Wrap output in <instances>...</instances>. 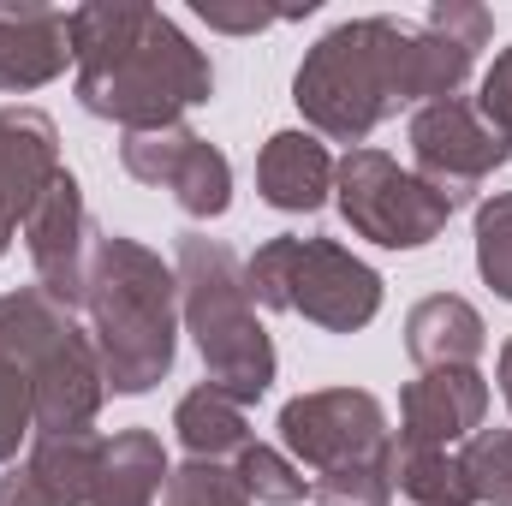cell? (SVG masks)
Here are the masks:
<instances>
[{
  "mask_svg": "<svg viewBox=\"0 0 512 506\" xmlns=\"http://www.w3.org/2000/svg\"><path fill=\"white\" fill-rule=\"evenodd\" d=\"M78 108L120 131H167L215 96L209 54L155 6L90 0L66 12Z\"/></svg>",
  "mask_w": 512,
  "mask_h": 506,
  "instance_id": "cell-1",
  "label": "cell"
},
{
  "mask_svg": "<svg viewBox=\"0 0 512 506\" xmlns=\"http://www.w3.org/2000/svg\"><path fill=\"white\" fill-rule=\"evenodd\" d=\"M84 316L108 393H149L179 358V274L126 233H96Z\"/></svg>",
  "mask_w": 512,
  "mask_h": 506,
  "instance_id": "cell-2",
  "label": "cell"
},
{
  "mask_svg": "<svg viewBox=\"0 0 512 506\" xmlns=\"http://www.w3.org/2000/svg\"><path fill=\"white\" fill-rule=\"evenodd\" d=\"M411 42H417V24H399L387 12L334 24L292 72V102H298L304 126L316 137L364 149V137L382 120L417 102L411 96Z\"/></svg>",
  "mask_w": 512,
  "mask_h": 506,
  "instance_id": "cell-3",
  "label": "cell"
},
{
  "mask_svg": "<svg viewBox=\"0 0 512 506\" xmlns=\"http://www.w3.org/2000/svg\"><path fill=\"white\" fill-rule=\"evenodd\" d=\"M173 274H179V322L197 340L203 381L239 405H256L274 387L280 358H274L268 328L256 322L245 262L209 233H185L179 256H173Z\"/></svg>",
  "mask_w": 512,
  "mask_h": 506,
  "instance_id": "cell-4",
  "label": "cell"
},
{
  "mask_svg": "<svg viewBox=\"0 0 512 506\" xmlns=\"http://www.w3.org/2000/svg\"><path fill=\"white\" fill-rule=\"evenodd\" d=\"M0 358L12 370H24L30 393H36V435L90 429L96 423V411L108 399L96 340L42 286L0 292Z\"/></svg>",
  "mask_w": 512,
  "mask_h": 506,
  "instance_id": "cell-5",
  "label": "cell"
},
{
  "mask_svg": "<svg viewBox=\"0 0 512 506\" xmlns=\"http://www.w3.org/2000/svg\"><path fill=\"white\" fill-rule=\"evenodd\" d=\"M245 286L256 304L268 310H292L328 334H358L382 316V274L352 256L334 239H298L280 233L268 245H256V256L245 262Z\"/></svg>",
  "mask_w": 512,
  "mask_h": 506,
  "instance_id": "cell-6",
  "label": "cell"
},
{
  "mask_svg": "<svg viewBox=\"0 0 512 506\" xmlns=\"http://www.w3.org/2000/svg\"><path fill=\"white\" fill-rule=\"evenodd\" d=\"M334 203L346 227L382 251H423L453 221V203L411 167H399L387 149H346L334 161Z\"/></svg>",
  "mask_w": 512,
  "mask_h": 506,
  "instance_id": "cell-7",
  "label": "cell"
},
{
  "mask_svg": "<svg viewBox=\"0 0 512 506\" xmlns=\"http://www.w3.org/2000/svg\"><path fill=\"white\" fill-rule=\"evenodd\" d=\"M280 441L286 459L310 477L346 471V465H382L393 453V429L376 393L364 387H316L280 405Z\"/></svg>",
  "mask_w": 512,
  "mask_h": 506,
  "instance_id": "cell-8",
  "label": "cell"
},
{
  "mask_svg": "<svg viewBox=\"0 0 512 506\" xmlns=\"http://www.w3.org/2000/svg\"><path fill=\"white\" fill-rule=\"evenodd\" d=\"M411 161H417L411 173L459 209L507 167L512 149L483 126V114L465 96H447V102H429L411 114Z\"/></svg>",
  "mask_w": 512,
  "mask_h": 506,
  "instance_id": "cell-9",
  "label": "cell"
},
{
  "mask_svg": "<svg viewBox=\"0 0 512 506\" xmlns=\"http://www.w3.org/2000/svg\"><path fill=\"white\" fill-rule=\"evenodd\" d=\"M120 167L137 185H161L173 191V203L191 221H215L233 203V161L197 137L191 126H167V131H126L120 143Z\"/></svg>",
  "mask_w": 512,
  "mask_h": 506,
  "instance_id": "cell-10",
  "label": "cell"
},
{
  "mask_svg": "<svg viewBox=\"0 0 512 506\" xmlns=\"http://www.w3.org/2000/svg\"><path fill=\"white\" fill-rule=\"evenodd\" d=\"M90 245H96V227H90V209H84V185L66 167L42 191V203L30 209V221H24V251H30V268H36V286L54 304H66V310L84 304Z\"/></svg>",
  "mask_w": 512,
  "mask_h": 506,
  "instance_id": "cell-11",
  "label": "cell"
},
{
  "mask_svg": "<svg viewBox=\"0 0 512 506\" xmlns=\"http://www.w3.org/2000/svg\"><path fill=\"white\" fill-rule=\"evenodd\" d=\"M483 423H489V376L477 364H465V370H423L399 393V435H393V447L453 453Z\"/></svg>",
  "mask_w": 512,
  "mask_h": 506,
  "instance_id": "cell-12",
  "label": "cell"
},
{
  "mask_svg": "<svg viewBox=\"0 0 512 506\" xmlns=\"http://www.w3.org/2000/svg\"><path fill=\"white\" fill-rule=\"evenodd\" d=\"M66 173L60 161V131L42 108H0V256L12 251L18 221H30V209L42 203V191Z\"/></svg>",
  "mask_w": 512,
  "mask_h": 506,
  "instance_id": "cell-13",
  "label": "cell"
},
{
  "mask_svg": "<svg viewBox=\"0 0 512 506\" xmlns=\"http://www.w3.org/2000/svg\"><path fill=\"white\" fill-rule=\"evenodd\" d=\"M72 66V30L54 6H0V90L24 96Z\"/></svg>",
  "mask_w": 512,
  "mask_h": 506,
  "instance_id": "cell-14",
  "label": "cell"
},
{
  "mask_svg": "<svg viewBox=\"0 0 512 506\" xmlns=\"http://www.w3.org/2000/svg\"><path fill=\"white\" fill-rule=\"evenodd\" d=\"M256 191L280 215H316L334 191V155L316 131H274L256 155Z\"/></svg>",
  "mask_w": 512,
  "mask_h": 506,
  "instance_id": "cell-15",
  "label": "cell"
},
{
  "mask_svg": "<svg viewBox=\"0 0 512 506\" xmlns=\"http://www.w3.org/2000/svg\"><path fill=\"white\" fill-rule=\"evenodd\" d=\"M483 346H489V328L477 304H465L459 292H429L405 316V352L417 370H465L483 358Z\"/></svg>",
  "mask_w": 512,
  "mask_h": 506,
  "instance_id": "cell-16",
  "label": "cell"
},
{
  "mask_svg": "<svg viewBox=\"0 0 512 506\" xmlns=\"http://www.w3.org/2000/svg\"><path fill=\"white\" fill-rule=\"evenodd\" d=\"M102 435L96 429H60V435H36L24 477L36 483V495L48 506H90L96 495V471H102Z\"/></svg>",
  "mask_w": 512,
  "mask_h": 506,
  "instance_id": "cell-17",
  "label": "cell"
},
{
  "mask_svg": "<svg viewBox=\"0 0 512 506\" xmlns=\"http://www.w3.org/2000/svg\"><path fill=\"white\" fill-rule=\"evenodd\" d=\"M167 477H173V465H167L161 435H149V429H120V435L102 447V471H96L90 506H155V495L167 489Z\"/></svg>",
  "mask_w": 512,
  "mask_h": 506,
  "instance_id": "cell-18",
  "label": "cell"
},
{
  "mask_svg": "<svg viewBox=\"0 0 512 506\" xmlns=\"http://www.w3.org/2000/svg\"><path fill=\"white\" fill-rule=\"evenodd\" d=\"M173 429H179V447L203 465H227L251 447V423H245V405L215 393L209 381L191 387L179 405H173Z\"/></svg>",
  "mask_w": 512,
  "mask_h": 506,
  "instance_id": "cell-19",
  "label": "cell"
},
{
  "mask_svg": "<svg viewBox=\"0 0 512 506\" xmlns=\"http://www.w3.org/2000/svg\"><path fill=\"white\" fill-rule=\"evenodd\" d=\"M393 489L417 506H477L459 453H435V447H393L387 453Z\"/></svg>",
  "mask_w": 512,
  "mask_h": 506,
  "instance_id": "cell-20",
  "label": "cell"
},
{
  "mask_svg": "<svg viewBox=\"0 0 512 506\" xmlns=\"http://www.w3.org/2000/svg\"><path fill=\"white\" fill-rule=\"evenodd\" d=\"M233 477H239V489H245L256 506H298L310 495V477H304L286 453H274V447H262V441H251V447L233 459Z\"/></svg>",
  "mask_w": 512,
  "mask_h": 506,
  "instance_id": "cell-21",
  "label": "cell"
},
{
  "mask_svg": "<svg viewBox=\"0 0 512 506\" xmlns=\"http://www.w3.org/2000/svg\"><path fill=\"white\" fill-rule=\"evenodd\" d=\"M477 274L495 298L512 304V191L477 203Z\"/></svg>",
  "mask_w": 512,
  "mask_h": 506,
  "instance_id": "cell-22",
  "label": "cell"
},
{
  "mask_svg": "<svg viewBox=\"0 0 512 506\" xmlns=\"http://www.w3.org/2000/svg\"><path fill=\"white\" fill-rule=\"evenodd\" d=\"M459 465L483 506H512V429H477L465 441Z\"/></svg>",
  "mask_w": 512,
  "mask_h": 506,
  "instance_id": "cell-23",
  "label": "cell"
},
{
  "mask_svg": "<svg viewBox=\"0 0 512 506\" xmlns=\"http://www.w3.org/2000/svg\"><path fill=\"white\" fill-rule=\"evenodd\" d=\"M161 495H167V506H256L251 495L239 489L233 465H203V459L179 465Z\"/></svg>",
  "mask_w": 512,
  "mask_h": 506,
  "instance_id": "cell-24",
  "label": "cell"
},
{
  "mask_svg": "<svg viewBox=\"0 0 512 506\" xmlns=\"http://www.w3.org/2000/svg\"><path fill=\"white\" fill-rule=\"evenodd\" d=\"M310 501L316 506H387L393 501V471L382 465H346L328 477H310Z\"/></svg>",
  "mask_w": 512,
  "mask_h": 506,
  "instance_id": "cell-25",
  "label": "cell"
},
{
  "mask_svg": "<svg viewBox=\"0 0 512 506\" xmlns=\"http://www.w3.org/2000/svg\"><path fill=\"white\" fill-rule=\"evenodd\" d=\"M24 435H36V393H30L24 370H12L0 358V465L18 459Z\"/></svg>",
  "mask_w": 512,
  "mask_h": 506,
  "instance_id": "cell-26",
  "label": "cell"
},
{
  "mask_svg": "<svg viewBox=\"0 0 512 506\" xmlns=\"http://www.w3.org/2000/svg\"><path fill=\"white\" fill-rule=\"evenodd\" d=\"M471 108H477V114H483V126L512 149V48L495 54V66L483 72V90H477V102H471Z\"/></svg>",
  "mask_w": 512,
  "mask_h": 506,
  "instance_id": "cell-27",
  "label": "cell"
},
{
  "mask_svg": "<svg viewBox=\"0 0 512 506\" xmlns=\"http://www.w3.org/2000/svg\"><path fill=\"white\" fill-rule=\"evenodd\" d=\"M197 18H203L209 30H227V36H256V30H268L274 18H286V12H268V6H221V0H197Z\"/></svg>",
  "mask_w": 512,
  "mask_h": 506,
  "instance_id": "cell-28",
  "label": "cell"
},
{
  "mask_svg": "<svg viewBox=\"0 0 512 506\" xmlns=\"http://www.w3.org/2000/svg\"><path fill=\"white\" fill-rule=\"evenodd\" d=\"M0 506H48V501L36 495V483L24 477V465H12V471L0 477Z\"/></svg>",
  "mask_w": 512,
  "mask_h": 506,
  "instance_id": "cell-29",
  "label": "cell"
},
{
  "mask_svg": "<svg viewBox=\"0 0 512 506\" xmlns=\"http://www.w3.org/2000/svg\"><path fill=\"white\" fill-rule=\"evenodd\" d=\"M495 376H501V399H507V411H512V340L501 346V364H495Z\"/></svg>",
  "mask_w": 512,
  "mask_h": 506,
  "instance_id": "cell-30",
  "label": "cell"
}]
</instances>
